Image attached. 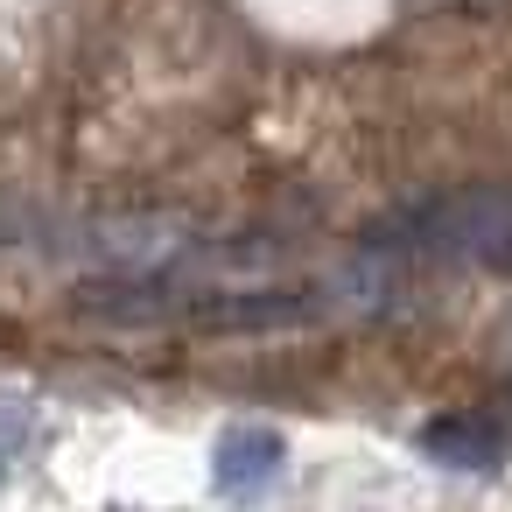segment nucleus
Segmentation results:
<instances>
[{"label": "nucleus", "mask_w": 512, "mask_h": 512, "mask_svg": "<svg viewBox=\"0 0 512 512\" xmlns=\"http://www.w3.org/2000/svg\"><path fill=\"white\" fill-rule=\"evenodd\" d=\"M281 463H288V442L274 435V428H225L218 435V456H211V477H218V491L225 498H253V491H267L274 477H281Z\"/></svg>", "instance_id": "f03ea898"}, {"label": "nucleus", "mask_w": 512, "mask_h": 512, "mask_svg": "<svg viewBox=\"0 0 512 512\" xmlns=\"http://www.w3.org/2000/svg\"><path fill=\"white\" fill-rule=\"evenodd\" d=\"M421 442H428V456H442V463H456V470H484V463L498 456V442H491L484 428H470V421H435Z\"/></svg>", "instance_id": "7ed1b4c3"}, {"label": "nucleus", "mask_w": 512, "mask_h": 512, "mask_svg": "<svg viewBox=\"0 0 512 512\" xmlns=\"http://www.w3.org/2000/svg\"><path fill=\"white\" fill-rule=\"evenodd\" d=\"M393 253H470V260H498L512 267V197H442L421 211H400L386 225Z\"/></svg>", "instance_id": "f257e3e1"}]
</instances>
